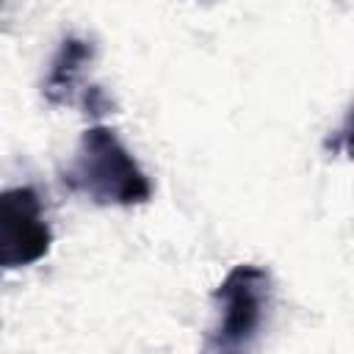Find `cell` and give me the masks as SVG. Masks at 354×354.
<instances>
[{"label":"cell","mask_w":354,"mask_h":354,"mask_svg":"<svg viewBox=\"0 0 354 354\" xmlns=\"http://www.w3.org/2000/svg\"><path fill=\"white\" fill-rule=\"evenodd\" d=\"M271 299V274L263 266H235L213 290L216 324L210 332V348L216 354H252L263 335Z\"/></svg>","instance_id":"2"},{"label":"cell","mask_w":354,"mask_h":354,"mask_svg":"<svg viewBox=\"0 0 354 354\" xmlns=\"http://www.w3.org/2000/svg\"><path fill=\"white\" fill-rule=\"evenodd\" d=\"M53 246L41 199L30 185L0 191V268H25Z\"/></svg>","instance_id":"3"},{"label":"cell","mask_w":354,"mask_h":354,"mask_svg":"<svg viewBox=\"0 0 354 354\" xmlns=\"http://www.w3.org/2000/svg\"><path fill=\"white\" fill-rule=\"evenodd\" d=\"M64 183L97 205L133 207L152 196V183L119 133L105 124L83 130L77 149L64 169Z\"/></svg>","instance_id":"1"},{"label":"cell","mask_w":354,"mask_h":354,"mask_svg":"<svg viewBox=\"0 0 354 354\" xmlns=\"http://www.w3.org/2000/svg\"><path fill=\"white\" fill-rule=\"evenodd\" d=\"M94 61V44L83 36H66L44 75L41 94L53 105H80L88 116H102L111 111V100L94 83H86V72Z\"/></svg>","instance_id":"4"}]
</instances>
